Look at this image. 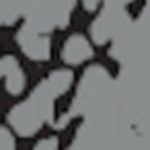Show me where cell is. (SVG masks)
<instances>
[{
  "mask_svg": "<svg viewBox=\"0 0 150 150\" xmlns=\"http://www.w3.org/2000/svg\"><path fill=\"white\" fill-rule=\"evenodd\" d=\"M0 111H2V121L17 134L23 144H31L72 121L66 109L45 91V86L37 78L25 97L4 103Z\"/></svg>",
  "mask_w": 150,
  "mask_h": 150,
  "instance_id": "1",
  "label": "cell"
},
{
  "mask_svg": "<svg viewBox=\"0 0 150 150\" xmlns=\"http://www.w3.org/2000/svg\"><path fill=\"white\" fill-rule=\"evenodd\" d=\"M35 76L37 72L31 66H27L21 56H17L6 45H0V99H2V105L25 97L31 91Z\"/></svg>",
  "mask_w": 150,
  "mask_h": 150,
  "instance_id": "4",
  "label": "cell"
},
{
  "mask_svg": "<svg viewBox=\"0 0 150 150\" xmlns=\"http://www.w3.org/2000/svg\"><path fill=\"white\" fill-rule=\"evenodd\" d=\"M25 148L27 144H23L4 121L0 123V150H25Z\"/></svg>",
  "mask_w": 150,
  "mask_h": 150,
  "instance_id": "5",
  "label": "cell"
},
{
  "mask_svg": "<svg viewBox=\"0 0 150 150\" xmlns=\"http://www.w3.org/2000/svg\"><path fill=\"white\" fill-rule=\"evenodd\" d=\"M56 29L39 23L31 15H19L0 31V45L11 47L35 72L54 64Z\"/></svg>",
  "mask_w": 150,
  "mask_h": 150,
  "instance_id": "2",
  "label": "cell"
},
{
  "mask_svg": "<svg viewBox=\"0 0 150 150\" xmlns=\"http://www.w3.org/2000/svg\"><path fill=\"white\" fill-rule=\"evenodd\" d=\"M99 58H103V52L97 47V43L80 23H64L56 29L54 64L80 72Z\"/></svg>",
  "mask_w": 150,
  "mask_h": 150,
  "instance_id": "3",
  "label": "cell"
}]
</instances>
